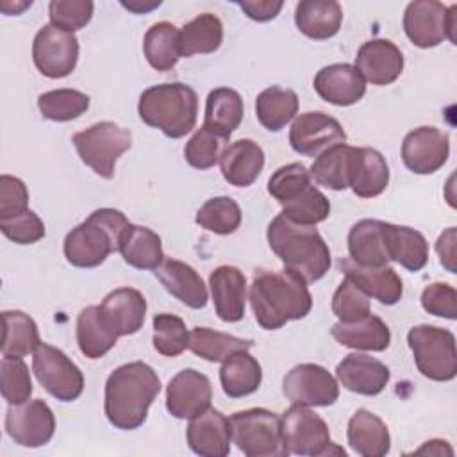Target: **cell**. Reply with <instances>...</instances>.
Returning a JSON list of instances; mask_svg holds the SVG:
<instances>
[{
    "label": "cell",
    "mask_w": 457,
    "mask_h": 457,
    "mask_svg": "<svg viewBox=\"0 0 457 457\" xmlns=\"http://www.w3.org/2000/svg\"><path fill=\"white\" fill-rule=\"evenodd\" d=\"M248 300L255 321L264 330H277L291 320H302L312 307L307 284L287 270H255Z\"/></svg>",
    "instance_id": "obj_2"
},
{
    "label": "cell",
    "mask_w": 457,
    "mask_h": 457,
    "mask_svg": "<svg viewBox=\"0 0 457 457\" xmlns=\"http://www.w3.org/2000/svg\"><path fill=\"white\" fill-rule=\"evenodd\" d=\"M386 243L389 261L409 271H420L428 261V243L425 236L411 227L386 221Z\"/></svg>",
    "instance_id": "obj_36"
},
{
    "label": "cell",
    "mask_w": 457,
    "mask_h": 457,
    "mask_svg": "<svg viewBox=\"0 0 457 457\" xmlns=\"http://www.w3.org/2000/svg\"><path fill=\"white\" fill-rule=\"evenodd\" d=\"M282 393L291 403L328 407L339 396L337 380L320 364L303 362L291 368L282 380Z\"/></svg>",
    "instance_id": "obj_14"
},
{
    "label": "cell",
    "mask_w": 457,
    "mask_h": 457,
    "mask_svg": "<svg viewBox=\"0 0 457 457\" xmlns=\"http://www.w3.org/2000/svg\"><path fill=\"white\" fill-rule=\"evenodd\" d=\"M268 193L282 205V214L296 223L316 225L330 214V202L311 182L309 170L300 162L273 171L268 179Z\"/></svg>",
    "instance_id": "obj_6"
},
{
    "label": "cell",
    "mask_w": 457,
    "mask_h": 457,
    "mask_svg": "<svg viewBox=\"0 0 457 457\" xmlns=\"http://www.w3.org/2000/svg\"><path fill=\"white\" fill-rule=\"evenodd\" d=\"M129 220L118 209L102 207L93 211L82 223L71 228L64 237V257L77 268H96L112 252L129 227Z\"/></svg>",
    "instance_id": "obj_4"
},
{
    "label": "cell",
    "mask_w": 457,
    "mask_h": 457,
    "mask_svg": "<svg viewBox=\"0 0 457 457\" xmlns=\"http://www.w3.org/2000/svg\"><path fill=\"white\" fill-rule=\"evenodd\" d=\"M262 380V368L248 350L228 355L220 368L221 389L228 398H243L255 393Z\"/></svg>",
    "instance_id": "obj_34"
},
{
    "label": "cell",
    "mask_w": 457,
    "mask_h": 457,
    "mask_svg": "<svg viewBox=\"0 0 457 457\" xmlns=\"http://www.w3.org/2000/svg\"><path fill=\"white\" fill-rule=\"evenodd\" d=\"M298 112V96L293 89L280 86L266 87L255 100V114L259 123L270 130H282Z\"/></svg>",
    "instance_id": "obj_39"
},
{
    "label": "cell",
    "mask_w": 457,
    "mask_h": 457,
    "mask_svg": "<svg viewBox=\"0 0 457 457\" xmlns=\"http://www.w3.org/2000/svg\"><path fill=\"white\" fill-rule=\"evenodd\" d=\"M212 400L211 380L193 370L179 371L166 387V409L177 420H191L207 411Z\"/></svg>",
    "instance_id": "obj_18"
},
{
    "label": "cell",
    "mask_w": 457,
    "mask_h": 457,
    "mask_svg": "<svg viewBox=\"0 0 457 457\" xmlns=\"http://www.w3.org/2000/svg\"><path fill=\"white\" fill-rule=\"evenodd\" d=\"M389 368L366 353H348L336 368L337 382L357 395L375 396L382 393L389 382Z\"/></svg>",
    "instance_id": "obj_21"
},
{
    "label": "cell",
    "mask_w": 457,
    "mask_h": 457,
    "mask_svg": "<svg viewBox=\"0 0 457 457\" xmlns=\"http://www.w3.org/2000/svg\"><path fill=\"white\" fill-rule=\"evenodd\" d=\"M332 312L343 323L357 321L371 312L370 296L359 289L348 277L337 286L332 296Z\"/></svg>",
    "instance_id": "obj_49"
},
{
    "label": "cell",
    "mask_w": 457,
    "mask_h": 457,
    "mask_svg": "<svg viewBox=\"0 0 457 457\" xmlns=\"http://www.w3.org/2000/svg\"><path fill=\"white\" fill-rule=\"evenodd\" d=\"M0 230L16 245H32L45 237V223L30 209L14 218L0 220Z\"/></svg>",
    "instance_id": "obj_51"
},
{
    "label": "cell",
    "mask_w": 457,
    "mask_h": 457,
    "mask_svg": "<svg viewBox=\"0 0 457 457\" xmlns=\"http://www.w3.org/2000/svg\"><path fill=\"white\" fill-rule=\"evenodd\" d=\"M223 23L216 14L204 12L180 29V54L191 57L196 54H212L221 46Z\"/></svg>",
    "instance_id": "obj_40"
},
{
    "label": "cell",
    "mask_w": 457,
    "mask_h": 457,
    "mask_svg": "<svg viewBox=\"0 0 457 457\" xmlns=\"http://www.w3.org/2000/svg\"><path fill=\"white\" fill-rule=\"evenodd\" d=\"M32 371L37 382L61 402H73L84 391L80 368L62 350L48 343H39L34 350Z\"/></svg>",
    "instance_id": "obj_12"
},
{
    "label": "cell",
    "mask_w": 457,
    "mask_h": 457,
    "mask_svg": "<svg viewBox=\"0 0 457 457\" xmlns=\"http://www.w3.org/2000/svg\"><path fill=\"white\" fill-rule=\"evenodd\" d=\"M0 389L9 405L30 400L32 380L23 357H4L0 362Z\"/></svg>",
    "instance_id": "obj_48"
},
{
    "label": "cell",
    "mask_w": 457,
    "mask_h": 457,
    "mask_svg": "<svg viewBox=\"0 0 457 457\" xmlns=\"http://www.w3.org/2000/svg\"><path fill=\"white\" fill-rule=\"evenodd\" d=\"M330 334L339 345L353 350L384 352L391 343L389 327L384 320L371 312L357 321L334 323Z\"/></svg>",
    "instance_id": "obj_31"
},
{
    "label": "cell",
    "mask_w": 457,
    "mask_h": 457,
    "mask_svg": "<svg viewBox=\"0 0 457 457\" xmlns=\"http://www.w3.org/2000/svg\"><path fill=\"white\" fill-rule=\"evenodd\" d=\"M154 348L164 357H177L189 346V332L182 318L161 312L152 320Z\"/></svg>",
    "instance_id": "obj_46"
},
{
    "label": "cell",
    "mask_w": 457,
    "mask_h": 457,
    "mask_svg": "<svg viewBox=\"0 0 457 457\" xmlns=\"http://www.w3.org/2000/svg\"><path fill=\"white\" fill-rule=\"evenodd\" d=\"M212 303L218 318L227 323L243 320L246 307V277L236 266H218L209 275Z\"/></svg>",
    "instance_id": "obj_23"
},
{
    "label": "cell",
    "mask_w": 457,
    "mask_h": 457,
    "mask_svg": "<svg viewBox=\"0 0 457 457\" xmlns=\"http://www.w3.org/2000/svg\"><path fill=\"white\" fill-rule=\"evenodd\" d=\"M155 277L164 289L191 309L207 305V287L196 270L179 259H164L155 270Z\"/></svg>",
    "instance_id": "obj_25"
},
{
    "label": "cell",
    "mask_w": 457,
    "mask_h": 457,
    "mask_svg": "<svg viewBox=\"0 0 457 457\" xmlns=\"http://www.w3.org/2000/svg\"><path fill=\"white\" fill-rule=\"evenodd\" d=\"M355 68L364 82L373 86H387L395 82L403 71V54L389 39H370L361 45Z\"/></svg>",
    "instance_id": "obj_19"
},
{
    "label": "cell",
    "mask_w": 457,
    "mask_h": 457,
    "mask_svg": "<svg viewBox=\"0 0 457 457\" xmlns=\"http://www.w3.org/2000/svg\"><path fill=\"white\" fill-rule=\"evenodd\" d=\"M159 391L161 380L150 364L134 361L118 366L105 380L104 412L109 423L120 430L139 428Z\"/></svg>",
    "instance_id": "obj_1"
},
{
    "label": "cell",
    "mask_w": 457,
    "mask_h": 457,
    "mask_svg": "<svg viewBox=\"0 0 457 457\" xmlns=\"http://www.w3.org/2000/svg\"><path fill=\"white\" fill-rule=\"evenodd\" d=\"M5 432L16 445L37 448L52 439L55 416L48 403L39 398L9 405L5 411Z\"/></svg>",
    "instance_id": "obj_15"
},
{
    "label": "cell",
    "mask_w": 457,
    "mask_h": 457,
    "mask_svg": "<svg viewBox=\"0 0 457 457\" xmlns=\"http://www.w3.org/2000/svg\"><path fill=\"white\" fill-rule=\"evenodd\" d=\"M118 252L129 266L137 270H155L164 261L162 243L157 232L134 223H129L125 228Z\"/></svg>",
    "instance_id": "obj_35"
},
{
    "label": "cell",
    "mask_w": 457,
    "mask_h": 457,
    "mask_svg": "<svg viewBox=\"0 0 457 457\" xmlns=\"http://www.w3.org/2000/svg\"><path fill=\"white\" fill-rule=\"evenodd\" d=\"M4 336L2 355L4 357H25L32 353L41 339L36 321L23 311H4Z\"/></svg>",
    "instance_id": "obj_41"
},
{
    "label": "cell",
    "mask_w": 457,
    "mask_h": 457,
    "mask_svg": "<svg viewBox=\"0 0 457 457\" xmlns=\"http://www.w3.org/2000/svg\"><path fill=\"white\" fill-rule=\"evenodd\" d=\"M339 268L359 289L382 305H395L403 295L400 275L391 266H359L352 259H339Z\"/></svg>",
    "instance_id": "obj_24"
},
{
    "label": "cell",
    "mask_w": 457,
    "mask_h": 457,
    "mask_svg": "<svg viewBox=\"0 0 457 457\" xmlns=\"http://www.w3.org/2000/svg\"><path fill=\"white\" fill-rule=\"evenodd\" d=\"M71 141L86 166L102 179H112L118 159L132 146V134L114 121H98L77 132Z\"/></svg>",
    "instance_id": "obj_9"
},
{
    "label": "cell",
    "mask_w": 457,
    "mask_h": 457,
    "mask_svg": "<svg viewBox=\"0 0 457 457\" xmlns=\"http://www.w3.org/2000/svg\"><path fill=\"white\" fill-rule=\"evenodd\" d=\"M346 439L350 448L362 457H384L391 450L387 425L371 411L357 409L348 420Z\"/></svg>",
    "instance_id": "obj_29"
},
{
    "label": "cell",
    "mask_w": 457,
    "mask_h": 457,
    "mask_svg": "<svg viewBox=\"0 0 457 457\" xmlns=\"http://www.w3.org/2000/svg\"><path fill=\"white\" fill-rule=\"evenodd\" d=\"M227 141L228 137H223L212 129L202 125L186 143L184 157L189 166L196 170H209L216 162H220V157L225 150Z\"/></svg>",
    "instance_id": "obj_47"
},
{
    "label": "cell",
    "mask_w": 457,
    "mask_h": 457,
    "mask_svg": "<svg viewBox=\"0 0 457 457\" xmlns=\"http://www.w3.org/2000/svg\"><path fill=\"white\" fill-rule=\"evenodd\" d=\"M450 155V137L437 127H418L402 143V161L416 175H430L443 168Z\"/></svg>",
    "instance_id": "obj_17"
},
{
    "label": "cell",
    "mask_w": 457,
    "mask_h": 457,
    "mask_svg": "<svg viewBox=\"0 0 457 457\" xmlns=\"http://www.w3.org/2000/svg\"><path fill=\"white\" fill-rule=\"evenodd\" d=\"M312 84L321 100L339 107L357 104L366 93L362 75L353 64L348 62H336L321 68Z\"/></svg>",
    "instance_id": "obj_22"
},
{
    "label": "cell",
    "mask_w": 457,
    "mask_h": 457,
    "mask_svg": "<svg viewBox=\"0 0 457 457\" xmlns=\"http://www.w3.org/2000/svg\"><path fill=\"white\" fill-rule=\"evenodd\" d=\"M139 118L166 137L179 139L195 129L198 114L196 91L182 82L150 86L139 96Z\"/></svg>",
    "instance_id": "obj_5"
},
{
    "label": "cell",
    "mask_w": 457,
    "mask_h": 457,
    "mask_svg": "<svg viewBox=\"0 0 457 457\" xmlns=\"http://www.w3.org/2000/svg\"><path fill=\"white\" fill-rule=\"evenodd\" d=\"M264 168V152L252 139H237L225 146L220 157L223 179L236 187L252 186Z\"/></svg>",
    "instance_id": "obj_27"
},
{
    "label": "cell",
    "mask_w": 457,
    "mask_h": 457,
    "mask_svg": "<svg viewBox=\"0 0 457 457\" xmlns=\"http://www.w3.org/2000/svg\"><path fill=\"white\" fill-rule=\"evenodd\" d=\"M350 259L359 266H387L389 253L386 243V221L361 220L348 232Z\"/></svg>",
    "instance_id": "obj_30"
},
{
    "label": "cell",
    "mask_w": 457,
    "mask_h": 457,
    "mask_svg": "<svg viewBox=\"0 0 457 457\" xmlns=\"http://www.w3.org/2000/svg\"><path fill=\"white\" fill-rule=\"evenodd\" d=\"M29 211V189L21 179L12 175L0 177V220L14 218Z\"/></svg>",
    "instance_id": "obj_53"
},
{
    "label": "cell",
    "mask_w": 457,
    "mask_h": 457,
    "mask_svg": "<svg viewBox=\"0 0 457 457\" xmlns=\"http://www.w3.org/2000/svg\"><path fill=\"white\" fill-rule=\"evenodd\" d=\"M93 11L95 4L91 0H52L48 4L50 23L68 32L86 27L93 18Z\"/></svg>",
    "instance_id": "obj_50"
},
{
    "label": "cell",
    "mask_w": 457,
    "mask_h": 457,
    "mask_svg": "<svg viewBox=\"0 0 457 457\" xmlns=\"http://www.w3.org/2000/svg\"><path fill=\"white\" fill-rule=\"evenodd\" d=\"M100 309L118 336H130L145 323L146 300L134 287H118L105 295Z\"/></svg>",
    "instance_id": "obj_28"
},
{
    "label": "cell",
    "mask_w": 457,
    "mask_h": 457,
    "mask_svg": "<svg viewBox=\"0 0 457 457\" xmlns=\"http://www.w3.org/2000/svg\"><path fill=\"white\" fill-rule=\"evenodd\" d=\"M414 453H428V455H443V453H448L452 455L453 450L450 448V445L443 439H430L427 441L421 448H418Z\"/></svg>",
    "instance_id": "obj_56"
},
{
    "label": "cell",
    "mask_w": 457,
    "mask_h": 457,
    "mask_svg": "<svg viewBox=\"0 0 457 457\" xmlns=\"http://www.w3.org/2000/svg\"><path fill=\"white\" fill-rule=\"evenodd\" d=\"M280 423L282 441L287 453L309 457H321L330 453L343 457L346 455L345 450L334 446L330 441V432L325 420L305 405L293 403L280 418Z\"/></svg>",
    "instance_id": "obj_10"
},
{
    "label": "cell",
    "mask_w": 457,
    "mask_h": 457,
    "mask_svg": "<svg viewBox=\"0 0 457 457\" xmlns=\"http://www.w3.org/2000/svg\"><path fill=\"white\" fill-rule=\"evenodd\" d=\"M32 61L48 79L68 77L79 61V39L52 23L43 25L32 41Z\"/></svg>",
    "instance_id": "obj_13"
},
{
    "label": "cell",
    "mask_w": 457,
    "mask_h": 457,
    "mask_svg": "<svg viewBox=\"0 0 457 457\" xmlns=\"http://www.w3.org/2000/svg\"><path fill=\"white\" fill-rule=\"evenodd\" d=\"M343 143H346L343 125L321 111L298 114L289 129V145L300 155L318 157L325 150Z\"/></svg>",
    "instance_id": "obj_16"
},
{
    "label": "cell",
    "mask_w": 457,
    "mask_h": 457,
    "mask_svg": "<svg viewBox=\"0 0 457 457\" xmlns=\"http://www.w3.org/2000/svg\"><path fill=\"white\" fill-rule=\"evenodd\" d=\"M237 5L253 21H270L277 18L284 4L280 0H243Z\"/></svg>",
    "instance_id": "obj_54"
},
{
    "label": "cell",
    "mask_w": 457,
    "mask_h": 457,
    "mask_svg": "<svg viewBox=\"0 0 457 457\" xmlns=\"http://www.w3.org/2000/svg\"><path fill=\"white\" fill-rule=\"evenodd\" d=\"M37 109L50 121H71L89 109V96L77 89H52L37 96Z\"/></svg>",
    "instance_id": "obj_44"
},
{
    "label": "cell",
    "mask_w": 457,
    "mask_h": 457,
    "mask_svg": "<svg viewBox=\"0 0 457 457\" xmlns=\"http://www.w3.org/2000/svg\"><path fill=\"white\" fill-rule=\"evenodd\" d=\"M421 307L439 318H457V291L446 282H432L421 291Z\"/></svg>",
    "instance_id": "obj_52"
},
{
    "label": "cell",
    "mask_w": 457,
    "mask_h": 457,
    "mask_svg": "<svg viewBox=\"0 0 457 457\" xmlns=\"http://www.w3.org/2000/svg\"><path fill=\"white\" fill-rule=\"evenodd\" d=\"M268 245L291 271L305 284L318 282L330 268V250L314 225H303L277 214L268 225Z\"/></svg>",
    "instance_id": "obj_3"
},
{
    "label": "cell",
    "mask_w": 457,
    "mask_h": 457,
    "mask_svg": "<svg viewBox=\"0 0 457 457\" xmlns=\"http://www.w3.org/2000/svg\"><path fill=\"white\" fill-rule=\"evenodd\" d=\"M418 371L436 382H448L457 375L455 336L436 325H416L407 334Z\"/></svg>",
    "instance_id": "obj_8"
},
{
    "label": "cell",
    "mask_w": 457,
    "mask_h": 457,
    "mask_svg": "<svg viewBox=\"0 0 457 457\" xmlns=\"http://www.w3.org/2000/svg\"><path fill=\"white\" fill-rule=\"evenodd\" d=\"M143 52L148 64L157 71L171 70L180 54V30L170 21L154 23L143 39Z\"/></svg>",
    "instance_id": "obj_38"
},
{
    "label": "cell",
    "mask_w": 457,
    "mask_h": 457,
    "mask_svg": "<svg viewBox=\"0 0 457 457\" xmlns=\"http://www.w3.org/2000/svg\"><path fill=\"white\" fill-rule=\"evenodd\" d=\"M195 221L209 232L228 236L241 225V209L230 196H214L196 211Z\"/></svg>",
    "instance_id": "obj_45"
},
{
    "label": "cell",
    "mask_w": 457,
    "mask_h": 457,
    "mask_svg": "<svg viewBox=\"0 0 457 457\" xmlns=\"http://www.w3.org/2000/svg\"><path fill=\"white\" fill-rule=\"evenodd\" d=\"M389 184V166L386 157L370 146L352 148L350 186L361 198L378 196Z\"/></svg>",
    "instance_id": "obj_26"
},
{
    "label": "cell",
    "mask_w": 457,
    "mask_h": 457,
    "mask_svg": "<svg viewBox=\"0 0 457 457\" xmlns=\"http://www.w3.org/2000/svg\"><path fill=\"white\" fill-rule=\"evenodd\" d=\"M455 241H457V230L455 227H448L436 241V252L439 255V262L450 271L455 273Z\"/></svg>",
    "instance_id": "obj_55"
},
{
    "label": "cell",
    "mask_w": 457,
    "mask_h": 457,
    "mask_svg": "<svg viewBox=\"0 0 457 457\" xmlns=\"http://www.w3.org/2000/svg\"><path fill=\"white\" fill-rule=\"evenodd\" d=\"M295 23L311 39H328L341 29L343 9L336 0H302L295 9Z\"/></svg>",
    "instance_id": "obj_32"
},
{
    "label": "cell",
    "mask_w": 457,
    "mask_h": 457,
    "mask_svg": "<svg viewBox=\"0 0 457 457\" xmlns=\"http://www.w3.org/2000/svg\"><path fill=\"white\" fill-rule=\"evenodd\" d=\"M116 330L104 316L100 305H87L77 318V345L87 359L104 357L118 341Z\"/></svg>",
    "instance_id": "obj_33"
},
{
    "label": "cell",
    "mask_w": 457,
    "mask_h": 457,
    "mask_svg": "<svg viewBox=\"0 0 457 457\" xmlns=\"http://www.w3.org/2000/svg\"><path fill=\"white\" fill-rule=\"evenodd\" d=\"M121 5H123L125 9L136 12V14H143V12H148V11L155 9V7H159L161 2H159V0H152V2H145V0H143V2H141V0H129V2H121Z\"/></svg>",
    "instance_id": "obj_57"
},
{
    "label": "cell",
    "mask_w": 457,
    "mask_h": 457,
    "mask_svg": "<svg viewBox=\"0 0 457 457\" xmlns=\"http://www.w3.org/2000/svg\"><path fill=\"white\" fill-rule=\"evenodd\" d=\"M253 346L252 339H243L236 337L225 332H218L207 327H195L189 332V350L209 361V362H223L228 355L241 352V350H250Z\"/></svg>",
    "instance_id": "obj_43"
},
{
    "label": "cell",
    "mask_w": 457,
    "mask_h": 457,
    "mask_svg": "<svg viewBox=\"0 0 457 457\" xmlns=\"http://www.w3.org/2000/svg\"><path fill=\"white\" fill-rule=\"evenodd\" d=\"M230 432L236 446L248 457H286L280 416L273 411L253 407L234 412Z\"/></svg>",
    "instance_id": "obj_7"
},
{
    "label": "cell",
    "mask_w": 457,
    "mask_h": 457,
    "mask_svg": "<svg viewBox=\"0 0 457 457\" xmlns=\"http://www.w3.org/2000/svg\"><path fill=\"white\" fill-rule=\"evenodd\" d=\"M186 439L189 448L202 457H225L230 452V421L216 409H207L189 420Z\"/></svg>",
    "instance_id": "obj_20"
},
{
    "label": "cell",
    "mask_w": 457,
    "mask_h": 457,
    "mask_svg": "<svg viewBox=\"0 0 457 457\" xmlns=\"http://www.w3.org/2000/svg\"><path fill=\"white\" fill-rule=\"evenodd\" d=\"M457 5H443L436 0H416L405 7L403 30L418 48H432L448 39L457 45L455 37Z\"/></svg>",
    "instance_id": "obj_11"
},
{
    "label": "cell",
    "mask_w": 457,
    "mask_h": 457,
    "mask_svg": "<svg viewBox=\"0 0 457 457\" xmlns=\"http://www.w3.org/2000/svg\"><path fill=\"white\" fill-rule=\"evenodd\" d=\"M243 112V98L236 89L216 87L207 95L204 125L223 137H230V134L239 127Z\"/></svg>",
    "instance_id": "obj_37"
},
{
    "label": "cell",
    "mask_w": 457,
    "mask_h": 457,
    "mask_svg": "<svg viewBox=\"0 0 457 457\" xmlns=\"http://www.w3.org/2000/svg\"><path fill=\"white\" fill-rule=\"evenodd\" d=\"M352 148L348 145H336L316 157L309 168L311 179L318 186H323L332 191H343L350 186V162Z\"/></svg>",
    "instance_id": "obj_42"
}]
</instances>
